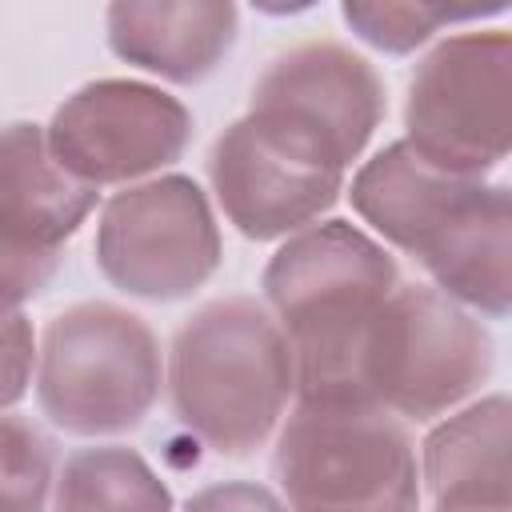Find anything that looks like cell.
<instances>
[{
    "label": "cell",
    "instance_id": "cell-1",
    "mask_svg": "<svg viewBox=\"0 0 512 512\" xmlns=\"http://www.w3.org/2000/svg\"><path fill=\"white\" fill-rule=\"evenodd\" d=\"M396 284V260L344 220L308 224L276 248L264 300L292 348L300 400H364L356 348Z\"/></svg>",
    "mask_w": 512,
    "mask_h": 512
},
{
    "label": "cell",
    "instance_id": "cell-16",
    "mask_svg": "<svg viewBox=\"0 0 512 512\" xmlns=\"http://www.w3.org/2000/svg\"><path fill=\"white\" fill-rule=\"evenodd\" d=\"M52 512H172V492L140 452L100 444L64 460L52 484Z\"/></svg>",
    "mask_w": 512,
    "mask_h": 512
},
{
    "label": "cell",
    "instance_id": "cell-11",
    "mask_svg": "<svg viewBox=\"0 0 512 512\" xmlns=\"http://www.w3.org/2000/svg\"><path fill=\"white\" fill-rule=\"evenodd\" d=\"M436 292L460 308L504 316L512 304V212L508 188L472 180L448 216L416 248Z\"/></svg>",
    "mask_w": 512,
    "mask_h": 512
},
{
    "label": "cell",
    "instance_id": "cell-3",
    "mask_svg": "<svg viewBox=\"0 0 512 512\" xmlns=\"http://www.w3.org/2000/svg\"><path fill=\"white\" fill-rule=\"evenodd\" d=\"M288 512H416L420 464L404 424L372 400H300L276 436Z\"/></svg>",
    "mask_w": 512,
    "mask_h": 512
},
{
    "label": "cell",
    "instance_id": "cell-19",
    "mask_svg": "<svg viewBox=\"0 0 512 512\" xmlns=\"http://www.w3.org/2000/svg\"><path fill=\"white\" fill-rule=\"evenodd\" d=\"M60 268V248H40L0 228V308H24Z\"/></svg>",
    "mask_w": 512,
    "mask_h": 512
},
{
    "label": "cell",
    "instance_id": "cell-17",
    "mask_svg": "<svg viewBox=\"0 0 512 512\" xmlns=\"http://www.w3.org/2000/svg\"><path fill=\"white\" fill-rule=\"evenodd\" d=\"M504 4H424V0H356L344 4L348 28L380 52H412L444 24L480 20Z\"/></svg>",
    "mask_w": 512,
    "mask_h": 512
},
{
    "label": "cell",
    "instance_id": "cell-8",
    "mask_svg": "<svg viewBox=\"0 0 512 512\" xmlns=\"http://www.w3.org/2000/svg\"><path fill=\"white\" fill-rule=\"evenodd\" d=\"M96 264L128 296H192L220 268V232L204 192L188 176H156L116 192L100 212Z\"/></svg>",
    "mask_w": 512,
    "mask_h": 512
},
{
    "label": "cell",
    "instance_id": "cell-9",
    "mask_svg": "<svg viewBox=\"0 0 512 512\" xmlns=\"http://www.w3.org/2000/svg\"><path fill=\"white\" fill-rule=\"evenodd\" d=\"M188 108L136 80H96L76 88L44 128L56 164L88 188L152 176L184 156Z\"/></svg>",
    "mask_w": 512,
    "mask_h": 512
},
{
    "label": "cell",
    "instance_id": "cell-20",
    "mask_svg": "<svg viewBox=\"0 0 512 512\" xmlns=\"http://www.w3.org/2000/svg\"><path fill=\"white\" fill-rule=\"evenodd\" d=\"M32 368H36L32 320L24 316V308H12V312L0 308V408H12L28 392Z\"/></svg>",
    "mask_w": 512,
    "mask_h": 512
},
{
    "label": "cell",
    "instance_id": "cell-2",
    "mask_svg": "<svg viewBox=\"0 0 512 512\" xmlns=\"http://www.w3.org/2000/svg\"><path fill=\"white\" fill-rule=\"evenodd\" d=\"M292 392V348L264 304L228 296L180 324L168 356V396L176 420L212 452L244 456L260 448Z\"/></svg>",
    "mask_w": 512,
    "mask_h": 512
},
{
    "label": "cell",
    "instance_id": "cell-22",
    "mask_svg": "<svg viewBox=\"0 0 512 512\" xmlns=\"http://www.w3.org/2000/svg\"><path fill=\"white\" fill-rule=\"evenodd\" d=\"M432 512H512V504H504V508H444V504H432Z\"/></svg>",
    "mask_w": 512,
    "mask_h": 512
},
{
    "label": "cell",
    "instance_id": "cell-18",
    "mask_svg": "<svg viewBox=\"0 0 512 512\" xmlns=\"http://www.w3.org/2000/svg\"><path fill=\"white\" fill-rule=\"evenodd\" d=\"M52 484V440L28 420L0 416V512H44Z\"/></svg>",
    "mask_w": 512,
    "mask_h": 512
},
{
    "label": "cell",
    "instance_id": "cell-5",
    "mask_svg": "<svg viewBox=\"0 0 512 512\" xmlns=\"http://www.w3.org/2000/svg\"><path fill=\"white\" fill-rule=\"evenodd\" d=\"M164 364L152 328L116 304L64 308L36 348V396L44 416L76 436H108L140 424L160 396Z\"/></svg>",
    "mask_w": 512,
    "mask_h": 512
},
{
    "label": "cell",
    "instance_id": "cell-14",
    "mask_svg": "<svg viewBox=\"0 0 512 512\" xmlns=\"http://www.w3.org/2000/svg\"><path fill=\"white\" fill-rule=\"evenodd\" d=\"M508 400L488 396L448 416L420 456V480L432 492V504L444 508H504L512 504V468H508Z\"/></svg>",
    "mask_w": 512,
    "mask_h": 512
},
{
    "label": "cell",
    "instance_id": "cell-10",
    "mask_svg": "<svg viewBox=\"0 0 512 512\" xmlns=\"http://www.w3.org/2000/svg\"><path fill=\"white\" fill-rule=\"evenodd\" d=\"M208 180L224 216L248 240H280L316 224L340 196L344 176L276 148L248 120L224 128L208 152Z\"/></svg>",
    "mask_w": 512,
    "mask_h": 512
},
{
    "label": "cell",
    "instance_id": "cell-13",
    "mask_svg": "<svg viewBox=\"0 0 512 512\" xmlns=\"http://www.w3.org/2000/svg\"><path fill=\"white\" fill-rule=\"evenodd\" d=\"M96 188L68 176L48 152L40 124L0 128V228L40 248H64V240L96 208Z\"/></svg>",
    "mask_w": 512,
    "mask_h": 512
},
{
    "label": "cell",
    "instance_id": "cell-12",
    "mask_svg": "<svg viewBox=\"0 0 512 512\" xmlns=\"http://www.w3.org/2000/svg\"><path fill=\"white\" fill-rule=\"evenodd\" d=\"M236 40V4L224 0H120L108 8V48L172 84L204 80Z\"/></svg>",
    "mask_w": 512,
    "mask_h": 512
},
{
    "label": "cell",
    "instance_id": "cell-6",
    "mask_svg": "<svg viewBox=\"0 0 512 512\" xmlns=\"http://www.w3.org/2000/svg\"><path fill=\"white\" fill-rule=\"evenodd\" d=\"M404 144L452 172L480 180L512 144V40L508 32H460L440 40L412 72Z\"/></svg>",
    "mask_w": 512,
    "mask_h": 512
},
{
    "label": "cell",
    "instance_id": "cell-7",
    "mask_svg": "<svg viewBox=\"0 0 512 512\" xmlns=\"http://www.w3.org/2000/svg\"><path fill=\"white\" fill-rule=\"evenodd\" d=\"M384 116L376 68L336 40L280 52L252 88L248 124L288 156L344 176Z\"/></svg>",
    "mask_w": 512,
    "mask_h": 512
},
{
    "label": "cell",
    "instance_id": "cell-21",
    "mask_svg": "<svg viewBox=\"0 0 512 512\" xmlns=\"http://www.w3.org/2000/svg\"><path fill=\"white\" fill-rule=\"evenodd\" d=\"M184 512H288V504L260 488V484H248V480H224V484H208L200 488Z\"/></svg>",
    "mask_w": 512,
    "mask_h": 512
},
{
    "label": "cell",
    "instance_id": "cell-15",
    "mask_svg": "<svg viewBox=\"0 0 512 512\" xmlns=\"http://www.w3.org/2000/svg\"><path fill=\"white\" fill-rule=\"evenodd\" d=\"M468 176H452L420 160L404 140L376 152L352 180V208L400 252L416 256L428 232L468 188Z\"/></svg>",
    "mask_w": 512,
    "mask_h": 512
},
{
    "label": "cell",
    "instance_id": "cell-4",
    "mask_svg": "<svg viewBox=\"0 0 512 512\" xmlns=\"http://www.w3.org/2000/svg\"><path fill=\"white\" fill-rule=\"evenodd\" d=\"M492 372L484 324L424 284H396L356 348V388L392 416L432 420L464 404Z\"/></svg>",
    "mask_w": 512,
    "mask_h": 512
}]
</instances>
